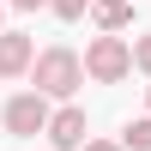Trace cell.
<instances>
[{
	"label": "cell",
	"mask_w": 151,
	"mask_h": 151,
	"mask_svg": "<svg viewBox=\"0 0 151 151\" xmlns=\"http://www.w3.org/2000/svg\"><path fill=\"white\" fill-rule=\"evenodd\" d=\"M30 85H36V97H42V103H48V97H60V103H67V97L85 85V67H79V55H73V48L55 42V48H42V55L30 60Z\"/></svg>",
	"instance_id": "cell-1"
},
{
	"label": "cell",
	"mask_w": 151,
	"mask_h": 151,
	"mask_svg": "<svg viewBox=\"0 0 151 151\" xmlns=\"http://www.w3.org/2000/svg\"><path fill=\"white\" fill-rule=\"evenodd\" d=\"M85 79H97V85H121L133 73V48H127V36H91V48H85Z\"/></svg>",
	"instance_id": "cell-2"
},
{
	"label": "cell",
	"mask_w": 151,
	"mask_h": 151,
	"mask_svg": "<svg viewBox=\"0 0 151 151\" xmlns=\"http://www.w3.org/2000/svg\"><path fill=\"white\" fill-rule=\"evenodd\" d=\"M48 115H55V109H48L36 91H18L6 109H0V121H6L12 139H36V133H48Z\"/></svg>",
	"instance_id": "cell-3"
},
{
	"label": "cell",
	"mask_w": 151,
	"mask_h": 151,
	"mask_svg": "<svg viewBox=\"0 0 151 151\" xmlns=\"http://www.w3.org/2000/svg\"><path fill=\"white\" fill-rule=\"evenodd\" d=\"M55 151H79L85 139H91V121H85V109L79 103H60L55 115H48V133H42Z\"/></svg>",
	"instance_id": "cell-4"
},
{
	"label": "cell",
	"mask_w": 151,
	"mask_h": 151,
	"mask_svg": "<svg viewBox=\"0 0 151 151\" xmlns=\"http://www.w3.org/2000/svg\"><path fill=\"white\" fill-rule=\"evenodd\" d=\"M30 60H36L30 36H24V30H0V79H18V73H30Z\"/></svg>",
	"instance_id": "cell-5"
},
{
	"label": "cell",
	"mask_w": 151,
	"mask_h": 151,
	"mask_svg": "<svg viewBox=\"0 0 151 151\" xmlns=\"http://www.w3.org/2000/svg\"><path fill=\"white\" fill-rule=\"evenodd\" d=\"M91 18H97V36H121L133 24V0H91Z\"/></svg>",
	"instance_id": "cell-6"
},
{
	"label": "cell",
	"mask_w": 151,
	"mask_h": 151,
	"mask_svg": "<svg viewBox=\"0 0 151 151\" xmlns=\"http://www.w3.org/2000/svg\"><path fill=\"white\" fill-rule=\"evenodd\" d=\"M121 151H151V115H139V121H127V133L115 139Z\"/></svg>",
	"instance_id": "cell-7"
},
{
	"label": "cell",
	"mask_w": 151,
	"mask_h": 151,
	"mask_svg": "<svg viewBox=\"0 0 151 151\" xmlns=\"http://www.w3.org/2000/svg\"><path fill=\"white\" fill-rule=\"evenodd\" d=\"M48 12H55V18H85L91 0H48Z\"/></svg>",
	"instance_id": "cell-8"
},
{
	"label": "cell",
	"mask_w": 151,
	"mask_h": 151,
	"mask_svg": "<svg viewBox=\"0 0 151 151\" xmlns=\"http://www.w3.org/2000/svg\"><path fill=\"white\" fill-rule=\"evenodd\" d=\"M127 48H133V67H139V73H145V79H151V36H133V42H127Z\"/></svg>",
	"instance_id": "cell-9"
},
{
	"label": "cell",
	"mask_w": 151,
	"mask_h": 151,
	"mask_svg": "<svg viewBox=\"0 0 151 151\" xmlns=\"http://www.w3.org/2000/svg\"><path fill=\"white\" fill-rule=\"evenodd\" d=\"M79 151H121V145H115V139H85Z\"/></svg>",
	"instance_id": "cell-10"
},
{
	"label": "cell",
	"mask_w": 151,
	"mask_h": 151,
	"mask_svg": "<svg viewBox=\"0 0 151 151\" xmlns=\"http://www.w3.org/2000/svg\"><path fill=\"white\" fill-rule=\"evenodd\" d=\"M12 12H36V6H48V0H6Z\"/></svg>",
	"instance_id": "cell-11"
},
{
	"label": "cell",
	"mask_w": 151,
	"mask_h": 151,
	"mask_svg": "<svg viewBox=\"0 0 151 151\" xmlns=\"http://www.w3.org/2000/svg\"><path fill=\"white\" fill-rule=\"evenodd\" d=\"M0 18H6V6H0Z\"/></svg>",
	"instance_id": "cell-12"
}]
</instances>
